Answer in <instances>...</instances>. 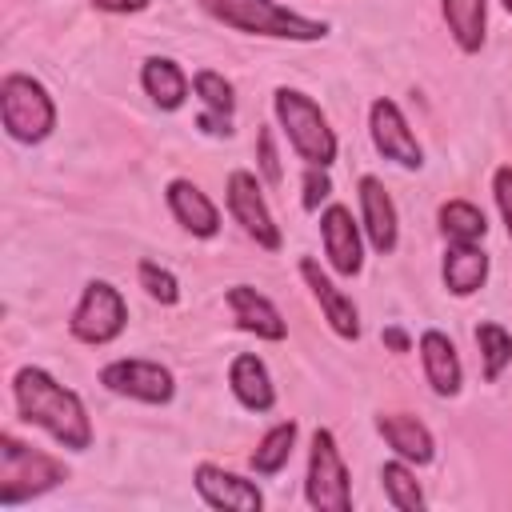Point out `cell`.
I'll use <instances>...</instances> for the list:
<instances>
[{
	"instance_id": "cell-15",
	"label": "cell",
	"mask_w": 512,
	"mask_h": 512,
	"mask_svg": "<svg viewBox=\"0 0 512 512\" xmlns=\"http://www.w3.org/2000/svg\"><path fill=\"white\" fill-rule=\"evenodd\" d=\"M224 304H228L240 332H248L256 340H272V344H280L288 336V320L280 316V308L264 292H256L252 284H232L224 292Z\"/></svg>"
},
{
	"instance_id": "cell-31",
	"label": "cell",
	"mask_w": 512,
	"mask_h": 512,
	"mask_svg": "<svg viewBox=\"0 0 512 512\" xmlns=\"http://www.w3.org/2000/svg\"><path fill=\"white\" fill-rule=\"evenodd\" d=\"M492 200L500 208V220L508 228V240H512V164H500L492 172Z\"/></svg>"
},
{
	"instance_id": "cell-6",
	"label": "cell",
	"mask_w": 512,
	"mask_h": 512,
	"mask_svg": "<svg viewBox=\"0 0 512 512\" xmlns=\"http://www.w3.org/2000/svg\"><path fill=\"white\" fill-rule=\"evenodd\" d=\"M304 500L316 512H352V476L340 456V444L332 428H316L308 444V476H304Z\"/></svg>"
},
{
	"instance_id": "cell-24",
	"label": "cell",
	"mask_w": 512,
	"mask_h": 512,
	"mask_svg": "<svg viewBox=\"0 0 512 512\" xmlns=\"http://www.w3.org/2000/svg\"><path fill=\"white\" fill-rule=\"evenodd\" d=\"M296 432H300L296 420L272 424V428L260 436L256 452L248 456V468H252L256 476H276V472H284V464L292 460V448H296Z\"/></svg>"
},
{
	"instance_id": "cell-11",
	"label": "cell",
	"mask_w": 512,
	"mask_h": 512,
	"mask_svg": "<svg viewBox=\"0 0 512 512\" xmlns=\"http://www.w3.org/2000/svg\"><path fill=\"white\" fill-rule=\"evenodd\" d=\"M320 240H324L328 268L336 276H344V280L360 276V268H364V236H360V224L352 220V208L328 204L320 212Z\"/></svg>"
},
{
	"instance_id": "cell-25",
	"label": "cell",
	"mask_w": 512,
	"mask_h": 512,
	"mask_svg": "<svg viewBox=\"0 0 512 512\" xmlns=\"http://www.w3.org/2000/svg\"><path fill=\"white\" fill-rule=\"evenodd\" d=\"M436 220H440L444 244H480L488 232V220L472 200H444Z\"/></svg>"
},
{
	"instance_id": "cell-29",
	"label": "cell",
	"mask_w": 512,
	"mask_h": 512,
	"mask_svg": "<svg viewBox=\"0 0 512 512\" xmlns=\"http://www.w3.org/2000/svg\"><path fill=\"white\" fill-rule=\"evenodd\" d=\"M256 168H260V176H264L268 184H280V180H284L280 152H276V132H272L268 124L256 132Z\"/></svg>"
},
{
	"instance_id": "cell-28",
	"label": "cell",
	"mask_w": 512,
	"mask_h": 512,
	"mask_svg": "<svg viewBox=\"0 0 512 512\" xmlns=\"http://www.w3.org/2000/svg\"><path fill=\"white\" fill-rule=\"evenodd\" d=\"M136 280H140V288L148 292V300H156V304H180V280H176L164 264L140 260V264H136Z\"/></svg>"
},
{
	"instance_id": "cell-20",
	"label": "cell",
	"mask_w": 512,
	"mask_h": 512,
	"mask_svg": "<svg viewBox=\"0 0 512 512\" xmlns=\"http://www.w3.org/2000/svg\"><path fill=\"white\" fill-rule=\"evenodd\" d=\"M228 388L240 400V408H248V412H272L276 408L272 372H268V364L256 352L232 356V364H228Z\"/></svg>"
},
{
	"instance_id": "cell-34",
	"label": "cell",
	"mask_w": 512,
	"mask_h": 512,
	"mask_svg": "<svg viewBox=\"0 0 512 512\" xmlns=\"http://www.w3.org/2000/svg\"><path fill=\"white\" fill-rule=\"evenodd\" d=\"M500 4H504V12H508V16H512V0H500Z\"/></svg>"
},
{
	"instance_id": "cell-18",
	"label": "cell",
	"mask_w": 512,
	"mask_h": 512,
	"mask_svg": "<svg viewBox=\"0 0 512 512\" xmlns=\"http://www.w3.org/2000/svg\"><path fill=\"white\" fill-rule=\"evenodd\" d=\"M376 432L384 436V444H388L400 460H408V464H416V468L432 464V456H436V436L428 432L424 420H416V416H408V412H380V416H376Z\"/></svg>"
},
{
	"instance_id": "cell-8",
	"label": "cell",
	"mask_w": 512,
	"mask_h": 512,
	"mask_svg": "<svg viewBox=\"0 0 512 512\" xmlns=\"http://www.w3.org/2000/svg\"><path fill=\"white\" fill-rule=\"evenodd\" d=\"M100 384L112 396L124 400H140V404H168L176 396V376L172 368H164L160 360H140V356H124V360H108L100 368Z\"/></svg>"
},
{
	"instance_id": "cell-30",
	"label": "cell",
	"mask_w": 512,
	"mask_h": 512,
	"mask_svg": "<svg viewBox=\"0 0 512 512\" xmlns=\"http://www.w3.org/2000/svg\"><path fill=\"white\" fill-rule=\"evenodd\" d=\"M300 188H304V196H300L304 212H320V204L332 196V180H328V168H316V164H308V168H304V180H300Z\"/></svg>"
},
{
	"instance_id": "cell-33",
	"label": "cell",
	"mask_w": 512,
	"mask_h": 512,
	"mask_svg": "<svg viewBox=\"0 0 512 512\" xmlns=\"http://www.w3.org/2000/svg\"><path fill=\"white\" fill-rule=\"evenodd\" d=\"M380 336H384V344H388V348H392V352H408V344H412V340H408V332H404V328H384V332H380Z\"/></svg>"
},
{
	"instance_id": "cell-9",
	"label": "cell",
	"mask_w": 512,
	"mask_h": 512,
	"mask_svg": "<svg viewBox=\"0 0 512 512\" xmlns=\"http://www.w3.org/2000/svg\"><path fill=\"white\" fill-rule=\"evenodd\" d=\"M224 200H228L232 220L244 228V236H252V240L264 248V252H280V248H284L280 224H276V220H272V212H268V200H264V192H260L256 172L236 168V172L228 176Z\"/></svg>"
},
{
	"instance_id": "cell-32",
	"label": "cell",
	"mask_w": 512,
	"mask_h": 512,
	"mask_svg": "<svg viewBox=\"0 0 512 512\" xmlns=\"http://www.w3.org/2000/svg\"><path fill=\"white\" fill-rule=\"evenodd\" d=\"M152 0H92V8L100 12H112V16H132V12H144Z\"/></svg>"
},
{
	"instance_id": "cell-21",
	"label": "cell",
	"mask_w": 512,
	"mask_h": 512,
	"mask_svg": "<svg viewBox=\"0 0 512 512\" xmlns=\"http://www.w3.org/2000/svg\"><path fill=\"white\" fill-rule=\"evenodd\" d=\"M488 252L480 244H448L440 260V280L452 296H472L488 280Z\"/></svg>"
},
{
	"instance_id": "cell-7",
	"label": "cell",
	"mask_w": 512,
	"mask_h": 512,
	"mask_svg": "<svg viewBox=\"0 0 512 512\" xmlns=\"http://www.w3.org/2000/svg\"><path fill=\"white\" fill-rule=\"evenodd\" d=\"M124 328H128V300L120 296V288L108 280H88L68 316V336L88 348H104L120 340Z\"/></svg>"
},
{
	"instance_id": "cell-12",
	"label": "cell",
	"mask_w": 512,
	"mask_h": 512,
	"mask_svg": "<svg viewBox=\"0 0 512 512\" xmlns=\"http://www.w3.org/2000/svg\"><path fill=\"white\" fill-rule=\"evenodd\" d=\"M300 280H304L308 292L316 296V304H320L328 328H332L340 340H352V344H356V340H360V312H356L352 296H348L344 288H336V280L320 268L316 256H300Z\"/></svg>"
},
{
	"instance_id": "cell-1",
	"label": "cell",
	"mask_w": 512,
	"mask_h": 512,
	"mask_svg": "<svg viewBox=\"0 0 512 512\" xmlns=\"http://www.w3.org/2000/svg\"><path fill=\"white\" fill-rule=\"evenodd\" d=\"M12 404H16V416L40 432H48L60 448L68 452H88L92 448V420H88V408L84 400L64 388L52 372L36 368V364H24L16 368L12 376Z\"/></svg>"
},
{
	"instance_id": "cell-17",
	"label": "cell",
	"mask_w": 512,
	"mask_h": 512,
	"mask_svg": "<svg viewBox=\"0 0 512 512\" xmlns=\"http://www.w3.org/2000/svg\"><path fill=\"white\" fill-rule=\"evenodd\" d=\"M420 368H424V380H428V388L436 392V396H456L460 392V384H464V364H460V352H456V344L440 332V328H428V332H420Z\"/></svg>"
},
{
	"instance_id": "cell-26",
	"label": "cell",
	"mask_w": 512,
	"mask_h": 512,
	"mask_svg": "<svg viewBox=\"0 0 512 512\" xmlns=\"http://www.w3.org/2000/svg\"><path fill=\"white\" fill-rule=\"evenodd\" d=\"M476 348H480V372L488 384H496L504 376V368L512 364V332L496 320H480L476 324Z\"/></svg>"
},
{
	"instance_id": "cell-22",
	"label": "cell",
	"mask_w": 512,
	"mask_h": 512,
	"mask_svg": "<svg viewBox=\"0 0 512 512\" xmlns=\"http://www.w3.org/2000/svg\"><path fill=\"white\" fill-rule=\"evenodd\" d=\"M140 88L152 96L160 112H176L188 100V76L172 56H148L140 64Z\"/></svg>"
},
{
	"instance_id": "cell-27",
	"label": "cell",
	"mask_w": 512,
	"mask_h": 512,
	"mask_svg": "<svg viewBox=\"0 0 512 512\" xmlns=\"http://www.w3.org/2000/svg\"><path fill=\"white\" fill-rule=\"evenodd\" d=\"M380 484H384V496H388V504L396 512H420L424 508V488H420V480H416L408 460H400V456L388 460L380 468Z\"/></svg>"
},
{
	"instance_id": "cell-5",
	"label": "cell",
	"mask_w": 512,
	"mask_h": 512,
	"mask_svg": "<svg viewBox=\"0 0 512 512\" xmlns=\"http://www.w3.org/2000/svg\"><path fill=\"white\" fill-rule=\"evenodd\" d=\"M0 124L16 144H40L56 128V100L52 92L28 76V72H8L0 80Z\"/></svg>"
},
{
	"instance_id": "cell-10",
	"label": "cell",
	"mask_w": 512,
	"mask_h": 512,
	"mask_svg": "<svg viewBox=\"0 0 512 512\" xmlns=\"http://www.w3.org/2000/svg\"><path fill=\"white\" fill-rule=\"evenodd\" d=\"M368 136H372V148L384 160H392L396 168L416 172L424 164V148L412 136V128H408V120H404L396 100H388V96L372 100V108H368Z\"/></svg>"
},
{
	"instance_id": "cell-13",
	"label": "cell",
	"mask_w": 512,
	"mask_h": 512,
	"mask_svg": "<svg viewBox=\"0 0 512 512\" xmlns=\"http://www.w3.org/2000/svg\"><path fill=\"white\" fill-rule=\"evenodd\" d=\"M192 484L208 508H224V512H260L264 508V492L256 488V480H244L220 464H208V460L196 464Z\"/></svg>"
},
{
	"instance_id": "cell-16",
	"label": "cell",
	"mask_w": 512,
	"mask_h": 512,
	"mask_svg": "<svg viewBox=\"0 0 512 512\" xmlns=\"http://www.w3.org/2000/svg\"><path fill=\"white\" fill-rule=\"evenodd\" d=\"M164 204H168L172 220H176L184 232H192L196 240H212V236L220 232V208L208 200V192H204L200 184H192V180H184V176L168 180Z\"/></svg>"
},
{
	"instance_id": "cell-19",
	"label": "cell",
	"mask_w": 512,
	"mask_h": 512,
	"mask_svg": "<svg viewBox=\"0 0 512 512\" xmlns=\"http://www.w3.org/2000/svg\"><path fill=\"white\" fill-rule=\"evenodd\" d=\"M192 92L204 104V112L196 116V128L208 132V136H232V120H236V92H232V84L220 72L200 68L192 76Z\"/></svg>"
},
{
	"instance_id": "cell-23",
	"label": "cell",
	"mask_w": 512,
	"mask_h": 512,
	"mask_svg": "<svg viewBox=\"0 0 512 512\" xmlns=\"http://www.w3.org/2000/svg\"><path fill=\"white\" fill-rule=\"evenodd\" d=\"M440 12H444V24L456 48L476 56L488 32V0H440Z\"/></svg>"
},
{
	"instance_id": "cell-3",
	"label": "cell",
	"mask_w": 512,
	"mask_h": 512,
	"mask_svg": "<svg viewBox=\"0 0 512 512\" xmlns=\"http://www.w3.org/2000/svg\"><path fill=\"white\" fill-rule=\"evenodd\" d=\"M272 112H276V124H280V132L288 136L292 152H296L304 164L328 168V164L336 160V152H340L336 132H332L328 116L320 112V104H316L308 92L280 84V88L272 92Z\"/></svg>"
},
{
	"instance_id": "cell-14",
	"label": "cell",
	"mask_w": 512,
	"mask_h": 512,
	"mask_svg": "<svg viewBox=\"0 0 512 512\" xmlns=\"http://www.w3.org/2000/svg\"><path fill=\"white\" fill-rule=\"evenodd\" d=\"M356 192H360V228H364L368 244L380 256H392L396 244H400V212H396V200L388 196V188L376 176H360Z\"/></svg>"
},
{
	"instance_id": "cell-2",
	"label": "cell",
	"mask_w": 512,
	"mask_h": 512,
	"mask_svg": "<svg viewBox=\"0 0 512 512\" xmlns=\"http://www.w3.org/2000/svg\"><path fill=\"white\" fill-rule=\"evenodd\" d=\"M216 24L244 32V36H268V40H292V44H316L328 36L324 20H312L304 12H292L276 0H196Z\"/></svg>"
},
{
	"instance_id": "cell-4",
	"label": "cell",
	"mask_w": 512,
	"mask_h": 512,
	"mask_svg": "<svg viewBox=\"0 0 512 512\" xmlns=\"http://www.w3.org/2000/svg\"><path fill=\"white\" fill-rule=\"evenodd\" d=\"M68 480L64 460L16 440L12 432H0V508L28 504Z\"/></svg>"
}]
</instances>
